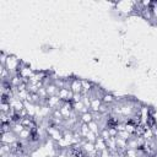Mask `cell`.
Here are the masks:
<instances>
[{"mask_svg": "<svg viewBox=\"0 0 157 157\" xmlns=\"http://www.w3.org/2000/svg\"><path fill=\"white\" fill-rule=\"evenodd\" d=\"M20 64H21V60L13 55V54H9L7 59H6V63H5V67L9 70V72L11 75H17L18 74V67H20Z\"/></svg>", "mask_w": 157, "mask_h": 157, "instance_id": "2", "label": "cell"}, {"mask_svg": "<svg viewBox=\"0 0 157 157\" xmlns=\"http://www.w3.org/2000/svg\"><path fill=\"white\" fill-rule=\"evenodd\" d=\"M70 90H71L74 93H82V83H81V78H78V77L75 76L74 80L71 81Z\"/></svg>", "mask_w": 157, "mask_h": 157, "instance_id": "7", "label": "cell"}, {"mask_svg": "<svg viewBox=\"0 0 157 157\" xmlns=\"http://www.w3.org/2000/svg\"><path fill=\"white\" fill-rule=\"evenodd\" d=\"M94 120V117H93V113L90 110V112H86L83 114L80 115V121L83 123V124H90L91 121Z\"/></svg>", "mask_w": 157, "mask_h": 157, "instance_id": "13", "label": "cell"}, {"mask_svg": "<svg viewBox=\"0 0 157 157\" xmlns=\"http://www.w3.org/2000/svg\"><path fill=\"white\" fill-rule=\"evenodd\" d=\"M114 10L120 15L125 17H130L135 15V6L136 1H119L113 4Z\"/></svg>", "mask_w": 157, "mask_h": 157, "instance_id": "1", "label": "cell"}, {"mask_svg": "<svg viewBox=\"0 0 157 157\" xmlns=\"http://www.w3.org/2000/svg\"><path fill=\"white\" fill-rule=\"evenodd\" d=\"M23 129H25V126H23L20 121H18V123H11V131L15 132L16 135H18Z\"/></svg>", "mask_w": 157, "mask_h": 157, "instance_id": "17", "label": "cell"}, {"mask_svg": "<svg viewBox=\"0 0 157 157\" xmlns=\"http://www.w3.org/2000/svg\"><path fill=\"white\" fill-rule=\"evenodd\" d=\"M18 141V136L12 132V131H9V132H2L1 134V144H7V145H12L15 142Z\"/></svg>", "mask_w": 157, "mask_h": 157, "instance_id": "3", "label": "cell"}, {"mask_svg": "<svg viewBox=\"0 0 157 157\" xmlns=\"http://www.w3.org/2000/svg\"><path fill=\"white\" fill-rule=\"evenodd\" d=\"M6 153H11V145L1 144V147H0V156L6 155Z\"/></svg>", "mask_w": 157, "mask_h": 157, "instance_id": "21", "label": "cell"}, {"mask_svg": "<svg viewBox=\"0 0 157 157\" xmlns=\"http://www.w3.org/2000/svg\"><path fill=\"white\" fill-rule=\"evenodd\" d=\"M117 136H119V137H121V139H124V140H126V141H128V140H129V139H130L132 135H131V134H129L126 130H124V131L118 132V135H117Z\"/></svg>", "mask_w": 157, "mask_h": 157, "instance_id": "23", "label": "cell"}, {"mask_svg": "<svg viewBox=\"0 0 157 157\" xmlns=\"http://www.w3.org/2000/svg\"><path fill=\"white\" fill-rule=\"evenodd\" d=\"M102 102H103V104L112 107L113 104H115V103H117L115 94H114L113 92H108V91H107V92L103 94V97H102Z\"/></svg>", "mask_w": 157, "mask_h": 157, "instance_id": "6", "label": "cell"}, {"mask_svg": "<svg viewBox=\"0 0 157 157\" xmlns=\"http://www.w3.org/2000/svg\"><path fill=\"white\" fill-rule=\"evenodd\" d=\"M88 128H90V130H91L92 132H94L96 135H98V136H99V132H101V130H102V129H101V126H99V124H98L97 121H94V120H93V121H91V123L88 124Z\"/></svg>", "mask_w": 157, "mask_h": 157, "instance_id": "16", "label": "cell"}, {"mask_svg": "<svg viewBox=\"0 0 157 157\" xmlns=\"http://www.w3.org/2000/svg\"><path fill=\"white\" fill-rule=\"evenodd\" d=\"M72 108H74V112H75L77 115H81V114H83V113H86V112H90V108H87V107L83 104L82 101H81V102H76V103H72Z\"/></svg>", "mask_w": 157, "mask_h": 157, "instance_id": "8", "label": "cell"}, {"mask_svg": "<svg viewBox=\"0 0 157 157\" xmlns=\"http://www.w3.org/2000/svg\"><path fill=\"white\" fill-rule=\"evenodd\" d=\"M125 157H128V156H125Z\"/></svg>", "mask_w": 157, "mask_h": 157, "instance_id": "25", "label": "cell"}, {"mask_svg": "<svg viewBox=\"0 0 157 157\" xmlns=\"http://www.w3.org/2000/svg\"><path fill=\"white\" fill-rule=\"evenodd\" d=\"M10 105H11V108H12L13 110L20 112V110H22V109L25 108V102L21 101V99H18V98H16V97H13V98L10 101Z\"/></svg>", "mask_w": 157, "mask_h": 157, "instance_id": "9", "label": "cell"}, {"mask_svg": "<svg viewBox=\"0 0 157 157\" xmlns=\"http://www.w3.org/2000/svg\"><path fill=\"white\" fill-rule=\"evenodd\" d=\"M45 90H47V94H48V97L58 96L59 88H58V86H56L54 82H53V83H50V85H48V86H45Z\"/></svg>", "mask_w": 157, "mask_h": 157, "instance_id": "15", "label": "cell"}, {"mask_svg": "<svg viewBox=\"0 0 157 157\" xmlns=\"http://www.w3.org/2000/svg\"><path fill=\"white\" fill-rule=\"evenodd\" d=\"M10 110H11V105H10L9 102H1L0 103V112L1 113H7L9 114Z\"/></svg>", "mask_w": 157, "mask_h": 157, "instance_id": "20", "label": "cell"}, {"mask_svg": "<svg viewBox=\"0 0 157 157\" xmlns=\"http://www.w3.org/2000/svg\"><path fill=\"white\" fill-rule=\"evenodd\" d=\"M97 137H98V135H96L94 132H92L91 130L86 134V136L83 137L86 141H88V142H96V140H97Z\"/></svg>", "mask_w": 157, "mask_h": 157, "instance_id": "19", "label": "cell"}, {"mask_svg": "<svg viewBox=\"0 0 157 157\" xmlns=\"http://www.w3.org/2000/svg\"><path fill=\"white\" fill-rule=\"evenodd\" d=\"M115 144H117L118 151H124V152L126 151V148H128V141L126 140H124L119 136H115Z\"/></svg>", "mask_w": 157, "mask_h": 157, "instance_id": "14", "label": "cell"}, {"mask_svg": "<svg viewBox=\"0 0 157 157\" xmlns=\"http://www.w3.org/2000/svg\"><path fill=\"white\" fill-rule=\"evenodd\" d=\"M7 56H9V54H6L4 50H1V53H0V65L5 66V63H6Z\"/></svg>", "mask_w": 157, "mask_h": 157, "instance_id": "24", "label": "cell"}, {"mask_svg": "<svg viewBox=\"0 0 157 157\" xmlns=\"http://www.w3.org/2000/svg\"><path fill=\"white\" fill-rule=\"evenodd\" d=\"M102 104H103V102H102L101 98H93L91 101V107H90L91 112L92 113H98V110H99V108H101Z\"/></svg>", "mask_w": 157, "mask_h": 157, "instance_id": "12", "label": "cell"}, {"mask_svg": "<svg viewBox=\"0 0 157 157\" xmlns=\"http://www.w3.org/2000/svg\"><path fill=\"white\" fill-rule=\"evenodd\" d=\"M61 104H63V101H61L58 96H52V97H48V98H47V105H48L52 110H54V109H60Z\"/></svg>", "mask_w": 157, "mask_h": 157, "instance_id": "4", "label": "cell"}, {"mask_svg": "<svg viewBox=\"0 0 157 157\" xmlns=\"http://www.w3.org/2000/svg\"><path fill=\"white\" fill-rule=\"evenodd\" d=\"M58 97L63 102H72L74 92L71 90H67V88H60L59 92H58Z\"/></svg>", "mask_w": 157, "mask_h": 157, "instance_id": "5", "label": "cell"}, {"mask_svg": "<svg viewBox=\"0 0 157 157\" xmlns=\"http://www.w3.org/2000/svg\"><path fill=\"white\" fill-rule=\"evenodd\" d=\"M142 137L146 140V141H152L153 139H155V135H153V131H152V129L150 128V126H147L146 129H145V132H144V135H142Z\"/></svg>", "mask_w": 157, "mask_h": 157, "instance_id": "18", "label": "cell"}, {"mask_svg": "<svg viewBox=\"0 0 157 157\" xmlns=\"http://www.w3.org/2000/svg\"><path fill=\"white\" fill-rule=\"evenodd\" d=\"M81 83H82V94H87L91 92V90L93 88L94 82L87 80V78H81Z\"/></svg>", "mask_w": 157, "mask_h": 157, "instance_id": "10", "label": "cell"}, {"mask_svg": "<svg viewBox=\"0 0 157 157\" xmlns=\"http://www.w3.org/2000/svg\"><path fill=\"white\" fill-rule=\"evenodd\" d=\"M94 147H96V151H97L98 153L105 151V150H107V142H105V140L102 139L101 136H98L97 140H96V142H94Z\"/></svg>", "mask_w": 157, "mask_h": 157, "instance_id": "11", "label": "cell"}, {"mask_svg": "<svg viewBox=\"0 0 157 157\" xmlns=\"http://www.w3.org/2000/svg\"><path fill=\"white\" fill-rule=\"evenodd\" d=\"M99 136H101L102 139H104L105 141H107L109 137H112V136H110V134H109V130H108V128H104V129H102V130H101V132H99Z\"/></svg>", "mask_w": 157, "mask_h": 157, "instance_id": "22", "label": "cell"}]
</instances>
